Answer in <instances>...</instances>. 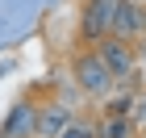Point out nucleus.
I'll return each mask as SVG.
<instances>
[{"label": "nucleus", "mask_w": 146, "mask_h": 138, "mask_svg": "<svg viewBox=\"0 0 146 138\" xmlns=\"http://www.w3.org/2000/svg\"><path fill=\"white\" fill-rule=\"evenodd\" d=\"M92 50L100 55L104 71L113 75V84H129V80L138 75V50H134V42H121V38H100Z\"/></svg>", "instance_id": "f257e3e1"}, {"label": "nucleus", "mask_w": 146, "mask_h": 138, "mask_svg": "<svg viewBox=\"0 0 146 138\" xmlns=\"http://www.w3.org/2000/svg\"><path fill=\"white\" fill-rule=\"evenodd\" d=\"M71 75H75V84H79V92H88V96H104V92L113 88V75L104 71V63H100V55L96 50H79L75 55V63H71Z\"/></svg>", "instance_id": "f03ea898"}, {"label": "nucleus", "mask_w": 146, "mask_h": 138, "mask_svg": "<svg viewBox=\"0 0 146 138\" xmlns=\"http://www.w3.org/2000/svg\"><path fill=\"white\" fill-rule=\"evenodd\" d=\"M117 4L121 0H84V9H79V38L88 46H96L100 38H109Z\"/></svg>", "instance_id": "7ed1b4c3"}, {"label": "nucleus", "mask_w": 146, "mask_h": 138, "mask_svg": "<svg viewBox=\"0 0 146 138\" xmlns=\"http://www.w3.org/2000/svg\"><path fill=\"white\" fill-rule=\"evenodd\" d=\"M109 38H121V42L146 38V4H142V0H121V4H117Z\"/></svg>", "instance_id": "20e7f679"}, {"label": "nucleus", "mask_w": 146, "mask_h": 138, "mask_svg": "<svg viewBox=\"0 0 146 138\" xmlns=\"http://www.w3.org/2000/svg\"><path fill=\"white\" fill-rule=\"evenodd\" d=\"M34 134H38V101L21 96L0 121V138H34Z\"/></svg>", "instance_id": "39448f33"}, {"label": "nucleus", "mask_w": 146, "mask_h": 138, "mask_svg": "<svg viewBox=\"0 0 146 138\" xmlns=\"http://www.w3.org/2000/svg\"><path fill=\"white\" fill-rule=\"evenodd\" d=\"M71 121H75V113H71V105H63V101H50L46 109H38V134L42 138H58Z\"/></svg>", "instance_id": "423d86ee"}, {"label": "nucleus", "mask_w": 146, "mask_h": 138, "mask_svg": "<svg viewBox=\"0 0 146 138\" xmlns=\"http://www.w3.org/2000/svg\"><path fill=\"white\" fill-rule=\"evenodd\" d=\"M96 134H100V138H129L134 130H129V117H109Z\"/></svg>", "instance_id": "0eeeda50"}, {"label": "nucleus", "mask_w": 146, "mask_h": 138, "mask_svg": "<svg viewBox=\"0 0 146 138\" xmlns=\"http://www.w3.org/2000/svg\"><path fill=\"white\" fill-rule=\"evenodd\" d=\"M58 138H100V134H96V130H92V126H84V121H71V126L63 130V134H58Z\"/></svg>", "instance_id": "6e6552de"}, {"label": "nucleus", "mask_w": 146, "mask_h": 138, "mask_svg": "<svg viewBox=\"0 0 146 138\" xmlns=\"http://www.w3.org/2000/svg\"><path fill=\"white\" fill-rule=\"evenodd\" d=\"M129 109H134V101H129V96H117V101L109 105V117H129Z\"/></svg>", "instance_id": "1a4fd4ad"}]
</instances>
